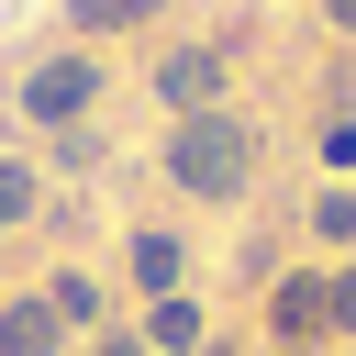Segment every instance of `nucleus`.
<instances>
[{
	"label": "nucleus",
	"mask_w": 356,
	"mask_h": 356,
	"mask_svg": "<svg viewBox=\"0 0 356 356\" xmlns=\"http://www.w3.org/2000/svg\"><path fill=\"white\" fill-rule=\"evenodd\" d=\"M167 178L189 200H245L256 189V122L245 111H189L167 122Z\"/></svg>",
	"instance_id": "f257e3e1"
},
{
	"label": "nucleus",
	"mask_w": 356,
	"mask_h": 356,
	"mask_svg": "<svg viewBox=\"0 0 356 356\" xmlns=\"http://www.w3.org/2000/svg\"><path fill=\"white\" fill-rule=\"evenodd\" d=\"M89 111H100V56L89 44H56L11 78V122H33V134H78Z\"/></svg>",
	"instance_id": "f03ea898"
},
{
	"label": "nucleus",
	"mask_w": 356,
	"mask_h": 356,
	"mask_svg": "<svg viewBox=\"0 0 356 356\" xmlns=\"http://www.w3.org/2000/svg\"><path fill=\"white\" fill-rule=\"evenodd\" d=\"M156 100L189 122V111H222V44H167L156 56Z\"/></svg>",
	"instance_id": "7ed1b4c3"
},
{
	"label": "nucleus",
	"mask_w": 356,
	"mask_h": 356,
	"mask_svg": "<svg viewBox=\"0 0 356 356\" xmlns=\"http://www.w3.org/2000/svg\"><path fill=\"white\" fill-rule=\"evenodd\" d=\"M0 356H78V334L44 312V289H0Z\"/></svg>",
	"instance_id": "20e7f679"
},
{
	"label": "nucleus",
	"mask_w": 356,
	"mask_h": 356,
	"mask_svg": "<svg viewBox=\"0 0 356 356\" xmlns=\"http://www.w3.org/2000/svg\"><path fill=\"white\" fill-rule=\"evenodd\" d=\"M134 334H145V356H200V334H211V323H200V300H189V289H167V300H145V323H134Z\"/></svg>",
	"instance_id": "39448f33"
},
{
	"label": "nucleus",
	"mask_w": 356,
	"mask_h": 356,
	"mask_svg": "<svg viewBox=\"0 0 356 356\" xmlns=\"http://www.w3.org/2000/svg\"><path fill=\"white\" fill-rule=\"evenodd\" d=\"M267 334H278V345L334 334V323H323V278H278V289H267Z\"/></svg>",
	"instance_id": "423d86ee"
},
{
	"label": "nucleus",
	"mask_w": 356,
	"mask_h": 356,
	"mask_svg": "<svg viewBox=\"0 0 356 356\" xmlns=\"http://www.w3.org/2000/svg\"><path fill=\"white\" fill-rule=\"evenodd\" d=\"M178 278H189V245H178L167 222H145V234H134V289H145V300H167Z\"/></svg>",
	"instance_id": "0eeeda50"
},
{
	"label": "nucleus",
	"mask_w": 356,
	"mask_h": 356,
	"mask_svg": "<svg viewBox=\"0 0 356 356\" xmlns=\"http://www.w3.org/2000/svg\"><path fill=\"white\" fill-rule=\"evenodd\" d=\"M44 312H56L67 334H100V312H111V300H100V278H89V267H56V278H44Z\"/></svg>",
	"instance_id": "6e6552de"
},
{
	"label": "nucleus",
	"mask_w": 356,
	"mask_h": 356,
	"mask_svg": "<svg viewBox=\"0 0 356 356\" xmlns=\"http://www.w3.org/2000/svg\"><path fill=\"white\" fill-rule=\"evenodd\" d=\"M22 222H44V167L0 156V234H22Z\"/></svg>",
	"instance_id": "1a4fd4ad"
},
{
	"label": "nucleus",
	"mask_w": 356,
	"mask_h": 356,
	"mask_svg": "<svg viewBox=\"0 0 356 356\" xmlns=\"http://www.w3.org/2000/svg\"><path fill=\"white\" fill-rule=\"evenodd\" d=\"M67 22L78 33H145V22H167V0H67Z\"/></svg>",
	"instance_id": "9d476101"
},
{
	"label": "nucleus",
	"mask_w": 356,
	"mask_h": 356,
	"mask_svg": "<svg viewBox=\"0 0 356 356\" xmlns=\"http://www.w3.org/2000/svg\"><path fill=\"white\" fill-rule=\"evenodd\" d=\"M312 234L345 245V234H356V189H323V200H312Z\"/></svg>",
	"instance_id": "9b49d317"
},
{
	"label": "nucleus",
	"mask_w": 356,
	"mask_h": 356,
	"mask_svg": "<svg viewBox=\"0 0 356 356\" xmlns=\"http://www.w3.org/2000/svg\"><path fill=\"white\" fill-rule=\"evenodd\" d=\"M323 323H334V334H356V267H345V278H323Z\"/></svg>",
	"instance_id": "f8f14e48"
},
{
	"label": "nucleus",
	"mask_w": 356,
	"mask_h": 356,
	"mask_svg": "<svg viewBox=\"0 0 356 356\" xmlns=\"http://www.w3.org/2000/svg\"><path fill=\"white\" fill-rule=\"evenodd\" d=\"M78 356H145V334H111V323H100V334H89Z\"/></svg>",
	"instance_id": "ddd939ff"
},
{
	"label": "nucleus",
	"mask_w": 356,
	"mask_h": 356,
	"mask_svg": "<svg viewBox=\"0 0 356 356\" xmlns=\"http://www.w3.org/2000/svg\"><path fill=\"white\" fill-rule=\"evenodd\" d=\"M323 22H334V33H356V0H323Z\"/></svg>",
	"instance_id": "4468645a"
},
{
	"label": "nucleus",
	"mask_w": 356,
	"mask_h": 356,
	"mask_svg": "<svg viewBox=\"0 0 356 356\" xmlns=\"http://www.w3.org/2000/svg\"><path fill=\"white\" fill-rule=\"evenodd\" d=\"M278 356H312V345H278Z\"/></svg>",
	"instance_id": "2eb2a0df"
}]
</instances>
